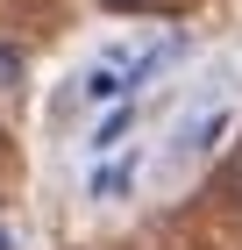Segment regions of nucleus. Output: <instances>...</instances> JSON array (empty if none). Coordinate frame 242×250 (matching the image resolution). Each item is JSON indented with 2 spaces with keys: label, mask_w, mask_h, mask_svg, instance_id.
<instances>
[{
  "label": "nucleus",
  "mask_w": 242,
  "mask_h": 250,
  "mask_svg": "<svg viewBox=\"0 0 242 250\" xmlns=\"http://www.w3.org/2000/svg\"><path fill=\"white\" fill-rule=\"evenodd\" d=\"M129 129H135V100H114V115L93 129V143H86V150H93V157H107V150H114V143H121Z\"/></svg>",
  "instance_id": "obj_1"
},
{
  "label": "nucleus",
  "mask_w": 242,
  "mask_h": 250,
  "mask_svg": "<svg viewBox=\"0 0 242 250\" xmlns=\"http://www.w3.org/2000/svg\"><path fill=\"white\" fill-rule=\"evenodd\" d=\"M0 250H21V243H15V229H7V222H0Z\"/></svg>",
  "instance_id": "obj_6"
},
{
  "label": "nucleus",
  "mask_w": 242,
  "mask_h": 250,
  "mask_svg": "<svg viewBox=\"0 0 242 250\" xmlns=\"http://www.w3.org/2000/svg\"><path fill=\"white\" fill-rule=\"evenodd\" d=\"M100 7H114V15H143V7H157V0H100Z\"/></svg>",
  "instance_id": "obj_5"
},
{
  "label": "nucleus",
  "mask_w": 242,
  "mask_h": 250,
  "mask_svg": "<svg viewBox=\"0 0 242 250\" xmlns=\"http://www.w3.org/2000/svg\"><path fill=\"white\" fill-rule=\"evenodd\" d=\"M129 186H135V157H121V165H100V172L86 179V193H93V200H121Z\"/></svg>",
  "instance_id": "obj_3"
},
{
  "label": "nucleus",
  "mask_w": 242,
  "mask_h": 250,
  "mask_svg": "<svg viewBox=\"0 0 242 250\" xmlns=\"http://www.w3.org/2000/svg\"><path fill=\"white\" fill-rule=\"evenodd\" d=\"M15 79H21V58H15V50H0V86H15Z\"/></svg>",
  "instance_id": "obj_4"
},
{
  "label": "nucleus",
  "mask_w": 242,
  "mask_h": 250,
  "mask_svg": "<svg viewBox=\"0 0 242 250\" xmlns=\"http://www.w3.org/2000/svg\"><path fill=\"white\" fill-rule=\"evenodd\" d=\"M228 129H235V107H214V115H206V122H192L178 143H186V157H200V150H214V136H228Z\"/></svg>",
  "instance_id": "obj_2"
}]
</instances>
